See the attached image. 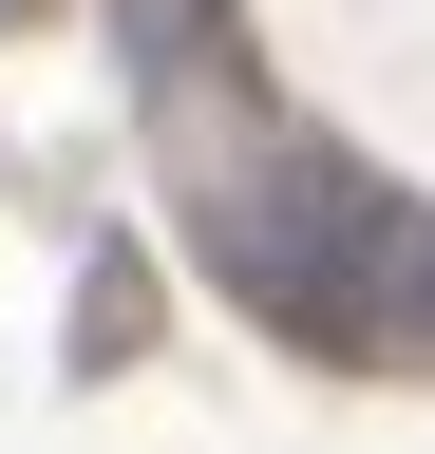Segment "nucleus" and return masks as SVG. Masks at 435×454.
<instances>
[{
	"label": "nucleus",
	"mask_w": 435,
	"mask_h": 454,
	"mask_svg": "<svg viewBox=\"0 0 435 454\" xmlns=\"http://www.w3.org/2000/svg\"><path fill=\"white\" fill-rule=\"evenodd\" d=\"M208 247H228V284L284 340H322V360H398L416 303H435V227L378 190V170H341V152H265L246 190L208 208Z\"/></svg>",
	"instance_id": "obj_1"
},
{
	"label": "nucleus",
	"mask_w": 435,
	"mask_h": 454,
	"mask_svg": "<svg viewBox=\"0 0 435 454\" xmlns=\"http://www.w3.org/2000/svg\"><path fill=\"white\" fill-rule=\"evenodd\" d=\"M208 20H228V0H114V38H133V57H151V76H171V57H190V38H208Z\"/></svg>",
	"instance_id": "obj_2"
}]
</instances>
